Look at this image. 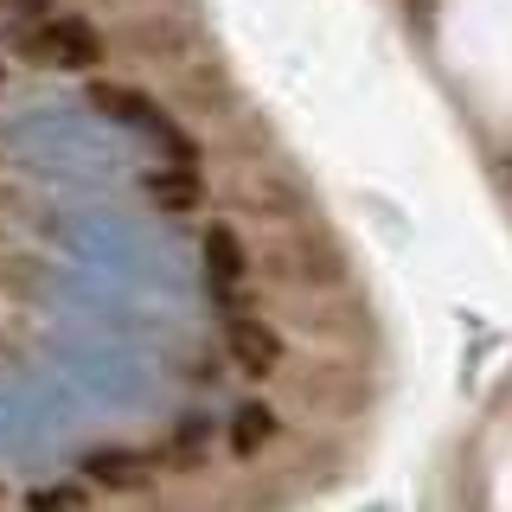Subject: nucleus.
Returning <instances> with one entry per match:
<instances>
[{"label":"nucleus","mask_w":512,"mask_h":512,"mask_svg":"<svg viewBox=\"0 0 512 512\" xmlns=\"http://www.w3.org/2000/svg\"><path fill=\"white\" fill-rule=\"evenodd\" d=\"M20 52L45 71H96L103 64V32H96L84 13H39L20 32Z\"/></svg>","instance_id":"f257e3e1"},{"label":"nucleus","mask_w":512,"mask_h":512,"mask_svg":"<svg viewBox=\"0 0 512 512\" xmlns=\"http://www.w3.org/2000/svg\"><path fill=\"white\" fill-rule=\"evenodd\" d=\"M224 359L237 365L244 378H269L282 365V333L256 314H231L224 320Z\"/></svg>","instance_id":"f03ea898"},{"label":"nucleus","mask_w":512,"mask_h":512,"mask_svg":"<svg viewBox=\"0 0 512 512\" xmlns=\"http://www.w3.org/2000/svg\"><path fill=\"white\" fill-rule=\"evenodd\" d=\"M148 199L160 205V212H173V218H186V212H199L205 205V180L192 173V160H173V167H154L148 180Z\"/></svg>","instance_id":"7ed1b4c3"},{"label":"nucleus","mask_w":512,"mask_h":512,"mask_svg":"<svg viewBox=\"0 0 512 512\" xmlns=\"http://www.w3.org/2000/svg\"><path fill=\"white\" fill-rule=\"evenodd\" d=\"M90 103L103 109V116H116V122H135V128H148V135L173 141V122L160 116V109H154L141 90H128V84H96V90H90Z\"/></svg>","instance_id":"20e7f679"},{"label":"nucleus","mask_w":512,"mask_h":512,"mask_svg":"<svg viewBox=\"0 0 512 512\" xmlns=\"http://www.w3.org/2000/svg\"><path fill=\"white\" fill-rule=\"evenodd\" d=\"M244 269H250V250L237 237V224H212L205 231V276H212V288L231 295V282H244Z\"/></svg>","instance_id":"39448f33"},{"label":"nucleus","mask_w":512,"mask_h":512,"mask_svg":"<svg viewBox=\"0 0 512 512\" xmlns=\"http://www.w3.org/2000/svg\"><path fill=\"white\" fill-rule=\"evenodd\" d=\"M269 436H276V416H269V404H244L231 416V448L237 455H256Z\"/></svg>","instance_id":"423d86ee"},{"label":"nucleus","mask_w":512,"mask_h":512,"mask_svg":"<svg viewBox=\"0 0 512 512\" xmlns=\"http://www.w3.org/2000/svg\"><path fill=\"white\" fill-rule=\"evenodd\" d=\"M90 480H103V487H135L141 474H148V461L141 455H90Z\"/></svg>","instance_id":"0eeeda50"},{"label":"nucleus","mask_w":512,"mask_h":512,"mask_svg":"<svg viewBox=\"0 0 512 512\" xmlns=\"http://www.w3.org/2000/svg\"><path fill=\"white\" fill-rule=\"evenodd\" d=\"M32 506H84V487H39Z\"/></svg>","instance_id":"6e6552de"},{"label":"nucleus","mask_w":512,"mask_h":512,"mask_svg":"<svg viewBox=\"0 0 512 512\" xmlns=\"http://www.w3.org/2000/svg\"><path fill=\"white\" fill-rule=\"evenodd\" d=\"M7 7H20V13H45V7H58V0H7Z\"/></svg>","instance_id":"1a4fd4ad"}]
</instances>
